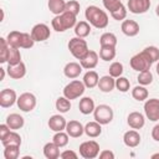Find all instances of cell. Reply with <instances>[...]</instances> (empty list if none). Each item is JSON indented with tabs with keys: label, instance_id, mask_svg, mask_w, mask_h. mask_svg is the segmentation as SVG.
I'll return each instance as SVG.
<instances>
[{
	"label": "cell",
	"instance_id": "obj_1",
	"mask_svg": "<svg viewBox=\"0 0 159 159\" xmlns=\"http://www.w3.org/2000/svg\"><path fill=\"white\" fill-rule=\"evenodd\" d=\"M86 20L96 29H104L108 25V15L98 6L91 5L84 11Z\"/></svg>",
	"mask_w": 159,
	"mask_h": 159
},
{
	"label": "cell",
	"instance_id": "obj_2",
	"mask_svg": "<svg viewBox=\"0 0 159 159\" xmlns=\"http://www.w3.org/2000/svg\"><path fill=\"white\" fill-rule=\"evenodd\" d=\"M76 24H77L76 15H73L68 11H63L62 14L56 15L51 21V25H52L53 30L57 31V32H63V31H66L71 27H75Z\"/></svg>",
	"mask_w": 159,
	"mask_h": 159
},
{
	"label": "cell",
	"instance_id": "obj_3",
	"mask_svg": "<svg viewBox=\"0 0 159 159\" xmlns=\"http://www.w3.org/2000/svg\"><path fill=\"white\" fill-rule=\"evenodd\" d=\"M68 50L70 52L72 53V56L77 60H81L83 58L87 52L89 51L88 50V45L86 42V40H83L82 37H72L70 41H68Z\"/></svg>",
	"mask_w": 159,
	"mask_h": 159
},
{
	"label": "cell",
	"instance_id": "obj_4",
	"mask_svg": "<svg viewBox=\"0 0 159 159\" xmlns=\"http://www.w3.org/2000/svg\"><path fill=\"white\" fill-rule=\"evenodd\" d=\"M129 63H130V67H132L134 71L140 72V71H144V70H150V66H152L154 62L152 61V58L149 57V55L143 50L142 52L134 55V56L130 58Z\"/></svg>",
	"mask_w": 159,
	"mask_h": 159
},
{
	"label": "cell",
	"instance_id": "obj_5",
	"mask_svg": "<svg viewBox=\"0 0 159 159\" xmlns=\"http://www.w3.org/2000/svg\"><path fill=\"white\" fill-rule=\"evenodd\" d=\"M84 89H86V86H84L83 81L73 80V81H71L70 83H67L65 86V88H63V96L66 98H68L70 101L71 99H76V98L81 97L84 93Z\"/></svg>",
	"mask_w": 159,
	"mask_h": 159
},
{
	"label": "cell",
	"instance_id": "obj_6",
	"mask_svg": "<svg viewBox=\"0 0 159 159\" xmlns=\"http://www.w3.org/2000/svg\"><path fill=\"white\" fill-rule=\"evenodd\" d=\"M94 120H97L99 124H108L113 119V109L107 104H99L93 111Z\"/></svg>",
	"mask_w": 159,
	"mask_h": 159
},
{
	"label": "cell",
	"instance_id": "obj_7",
	"mask_svg": "<svg viewBox=\"0 0 159 159\" xmlns=\"http://www.w3.org/2000/svg\"><path fill=\"white\" fill-rule=\"evenodd\" d=\"M80 155L84 159H94L99 155V144L96 140H87L80 145Z\"/></svg>",
	"mask_w": 159,
	"mask_h": 159
},
{
	"label": "cell",
	"instance_id": "obj_8",
	"mask_svg": "<svg viewBox=\"0 0 159 159\" xmlns=\"http://www.w3.org/2000/svg\"><path fill=\"white\" fill-rule=\"evenodd\" d=\"M16 103L22 112H31L36 107V97L31 92H24L20 97H17Z\"/></svg>",
	"mask_w": 159,
	"mask_h": 159
},
{
	"label": "cell",
	"instance_id": "obj_9",
	"mask_svg": "<svg viewBox=\"0 0 159 159\" xmlns=\"http://www.w3.org/2000/svg\"><path fill=\"white\" fill-rule=\"evenodd\" d=\"M144 113L149 120L152 122L159 120V99L158 98L147 99L144 103Z\"/></svg>",
	"mask_w": 159,
	"mask_h": 159
},
{
	"label": "cell",
	"instance_id": "obj_10",
	"mask_svg": "<svg viewBox=\"0 0 159 159\" xmlns=\"http://www.w3.org/2000/svg\"><path fill=\"white\" fill-rule=\"evenodd\" d=\"M31 36L35 40V42H42L46 41L51 36L50 27L46 24H36L31 30Z\"/></svg>",
	"mask_w": 159,
	"mask_h": 159
},
{
	"label": "cell",
	"instance_id": "obj_11",
	"mask_svg": "<svg viewBox=\"0 0 159 159\" xmlns=\"http://www.w3.org/2000/svg\"><path fill=\"white\" fill-rule=\"evenodd\" d=\"M127 6L132 14H144L150 7V0H128Z\"/></svg>",
	"mask_w": 159,
	"mask_h": 159
},
{
	"label": "cell",
	"instance_id": "obj_12",
	"mask_svg": "<svg viewBox=\"0 0 159 159\" xmlns=\"http://www.w3.org/2000/svg\"><path fill=\"white\" fill-rule=\"evenodd\" d=\"M17 101L16 92L11 88H5L0 92V106L2 108H9L14 106V103Z\"/></svg>",
	"mask_w": 159,
	"mask_h": 159
},
{
	"label": "cell",
	"instance_id": "obj_13",
	"mask_svg": "<svg viewBox=\"0 0 159 159\" xmlns=\"http://www.w3.org/2000/svg\"><path fill=\"white\" fill-rule=\"evenodd\" d=\"M6 72L12 80H21L26 75V66L22 61L17 65H7Z\"/></svg>",
	"mask_w": 159,
	"mask_h": 159
},
{
	"label": "cell",
	"instance_id": "obj_14",
	"mask_svg": "<svg viewBox=\"0 0 159 159\" xmlns=\"http://www.w3.org/2000/svg\"><path fill=\"white\" fill-rule=\"evenodd\" d=\"M120 29H122V32L129 37L137 36L139 34V24L134 20H123Z\"/></svg>",
	"mask_w": 159,
	"mask_h": 159
},
{
	"label": "cell",
	"instance_id": "obj_15",
	"mask_svg": "<svg viewBox=\"0 0 159 159\" xmlns=\"http://www.w3.org/2000/svg\"><path fill=\"white\" fill-rule=\"evenodd\" d=\"M80 63H81V66H82L83 68H86V70H92V68H94V67L98 65V53H97L96 51L89 50V51L87 52V55H86L83 58L80 60Z\"/></svg>",
	"mask_w": 159,
	"mask_h": 159
},
{
	"label": "cell",
	"instance_id": "obj_16",
	"mask_svg": "<svg viewBox=\"0 0 159 159\" xmlns=\"http://www.w3.org/2000/svg\"><path fill=\"white\" fill-rule=\"evenodd\" d=\"M127 123H128V125L132 129H140V128L144 127L145 119H144V116L142 113H139V112H132V113L128 114Z\"/></svg>",
	"mask_w": 159,
	"mask_h": 159
},
{
	"label": "cell",
	"instance_id": "obj_17",
	"mask_svg": "<svg viewBox=\"0 0 159 159\" xmlns=\"http://www.w3.org/2000/svg\"><path fill=\"white\" fill-rule=\"evenodd\" d=\"M48 128L53 132H61L63 129H66V125H67V122L66 119L61 116V114H53L48 119Z\"/></svg>",
	"mask_w": 159,
	"mask_h": 159
},
{
	"label": "cell",
	"instance_id": "obj_18",
	"mask_svg": "<svg viewBox=\"0 0 159 159\" xmlns=\"http://www.w3.org/2000/svg\"><path fill=\"white\" fill-rule=\"evenodd\" d=\"M66 132L72 138H78L84 133V127L78 120H70L66 125Z\"/></svg>",
	"mask_w": 159,
	"mask_h": 159
},
{
	"label": "cell",
	"instance_id": "obj_19",
	"mask_svg": "<svg viewBox=\"0 0 159 159\" xmlns=\"http://www.w3.org/2000/svg\"><path fill=\"white\" fill-rule=\"evenodd\" d=\"M123 142L127 147L129 148H135L139 145L140 143V134L135 130V129H130L128 132L124 133L123 135Z\"/></svg>",
	"mask_w": 159,
	"mask_h": 159
},
{
	"label": "cell",
	"instance_id": "obj_20",
	"mask_svg": "<svg viewBox=\"0 0 159 159\" xmlns=\"http://www.w3.org/2000/svg\"><path fill=\"white\" fill-rule=\"evenodd\" d=\"M82 68H83V67H82L81 63H78V62H68V63L65 66V68H63V73H65V76H66L67 78L73 80V78H77V77L81 75Z\"/></svg>",
	"mask_w": 159,
	"mask_h": 159
},
{
	"label": "cell",
	"instance_id": "obj_21",
	"mask_svg": "<svg viewBox=\"0 0 159 159\" xmlns=\"http://www.w3.org/2000/svg\"><path fill=\"white\" fill-rule=\"evenodd\" d=\"M116 87V80L114 77H112L111 75H107V76H102L98 81V88L104 92V93H108V92H112L113 88Z\"/></svg>",
	"mask_w": 159,
	"mask_h": 159
},
{
	"label": "cell",
	"instance_id": "obj_22",
	"mask_svg": "<svg viewBox=\"0 0 159 159\" xmlns=\"http://www.w3.org/2000/svg\"><path fill=\"white\" fill-rule=\"evenodd\" d=\"M6 41L10 46L12 47H17V48H22V41H24V32L20 31H11L7 34L6 36Z\"/></svg>",
	"mask_w": 159,
	"mask_h": 159
},
{
	"label": "cell",
	"instance_id": "obj_23",
	"mask_svg": "<svg viewBox=\"0 0 159 159\" xmlns=\"http://www.w3.org/2000/svg\"><path fill=\"white\" fill-rule=\"evenodd\" d=\"M24 123H25L24 118L20 114H17V113H11V114H9L6 117V124L12 130H17V129L22 128L24 127Z\"/></svg>",
	"mask_w": 159,
	"mask_h": 159
},
{
	"label": "cell",
	"instance_id": "obj_24",
	"mask_svg": "<svg viewBox=\"0 0 159 159\" xmlns=\"http://www.w3.org/2000/svg\"><path fill=\"white\" fill-rule=\"evenodd\" d=\"M84 133H86L89 138H97V137L101 135V133H102V124H99L97 120L88 122V123L84 125Z\"/></svg>",
	"mask_w": 159,
	"mask_h": 159
},
{
	"label": "cell",
	"instance_id": "obj_25",
	"mask_svg": "<svg viewBox=\"0 0 159 159\" xmlns=\"http://www.w3.org/2000/svg\"><path fill=\"white\" fill-rule=\"evenodd\" d=\"M60 147L53 142H48L43 147V155L47 159H57L60 158Z\"/></svg>",
	"mask_w": 159,
	"mask_h": 159
},
{
	"label": "cell",
	"instance_id": "obj_26",
	"mask_svg": "<svg viewBox=\"0 0 159 159\" xmlns=\"http://www.w3.org/2000/svg\"><path fill=\"white\" fill-rule=\"evenodd\" d=\"M78 108H80V112L82 114H91L93 113L96 106H94V101L91 98V97H83L81 101H80V104H78Z\"/></svg>",
	"mask_w": 159,
	"mask_h": 159
},
{
	"label": "cell",
	"instance_id": "obj_27",
	"mask_svg": "<svg viewBox=\"0 0 159 159\" xmlns=\"http://www.w3.org/2000/svg\"><path fill=\"white\" fill-rule=\"evenodd\" d=\"M83 83L87 88H93L96 86H98V81H99V77H98V73L96 71H92V70H88L84 76H83Z\"/></svg>",
	"mask_w": 159,
	"mask_h": 159
},
{
	"label": "cell",
	"instance_id": "obj_28",
	"mask_svg": "<svg viewBox=\"0 0 159 159\" xmlns=\"http://www.w3.org/2000/svg\"><path fill=\"white\" fill-rule=\"evenodd\" d=\"M91 34V24L88 21H80L75 26V35L77 37H87Z\"/></svg>",
	"mask_w": 159,
	"mask_h": 159
},
{
	"label": "cell",
	"instance_id": "obj_29",
	"mask_svg": "<svg viewBox=\"0 0 159 159\" xmlns=\"http://www.w3.org/2000/svg\"><path fill=\"white\" fill-rule=\"evenodd\" d=\"M48 10L55 14V15H60L65 11L66 9V1L65 0H48L47 2Z\"/></svg>",
	"mask_w": 159,
	"mask_h": 159
},
{
	"label": "cell",
	"instance_id": "obj_30",
	"mask_svg": "<svg viewBox=\"0 0 159 159\" xmlns=\"http://www.w3.org/2000/svg\"><path fill=\"white\" fill-rule=\"evenodd\" d=\"M1 144L4 147L6 145H21V137L16 132H10L4 139H1Z\"/></svg>",
	"mask_w": 159,
	"mask_h": 159
},
{
	"label": "cell",
	"instance_id": "obj_31",
	"mask_svg": "<svg viewBox=\"0 0 159 159\" xmlns=\"http://www.w3.org/2000/svg\"><path fill=\"white\" fill-rule=\"evenodd\" d=\"M132 97H133L135 101L142 102V101H144V99L148 98V89L145 88V86H142V84L135 86V87L132 89Z\"/></svg>",
	"mask_w": 159,
	"mask_h": 159
},
{
	"label": "cell",
	"instance_id": "obj_32",
	"mask_svg": "<svg viewBox=\"0 0 159 159\" xmlns=\"http://www.w3.org/2000/svg\"><path fill=\"white\" fill-rule=\"evenodd\" d=\"M99 57L103 61H111L116 57V47L113 46H101Z\"/></svg>",
	"mask_w": 159,
	"mask_h": 159
},
{
	"label": "cell",
	"instance_id": "obj_33",
	"mask_svg": "<svg viewBox=\"0 0 159 159\" xmlns=\"http://www.w3.org/2000/svg\"><path fill=\"white\" fill-rule=\"evenodd\" d=\"M99 43H101V46H113V47H116L117 37L112 32H104L99 37Z\"/></svg>",
	"mask_w": 159,
	"mask_h": 159
},
{
	"label": "cell",
	"instance_id": "obj_34",
	"mask_svg": "<svg viewBox=\"0 0 159 159\" xmlns=\"http://www.w3.org/2000/svg\"><path fill=\"white\" fill-rule=\"evenodd\" d=\"M55 106H56V109L60 113H66L71 109V101L68 98H66L65 96H62V97H58L56 99Z\"/></svg>",
	"mask_w": 159,
	"mask_h": 159
},
{
	"label": "cell",
	"instance_id": "obj_35",
	"mask_svg": "<svg viewBox=\"0 0 159 159\" xmlns=\"http://www.w3.org/2000/svg\"><path fill=\"white\" fill-rule=\"evenodd\" d=\"M68 140H70V135L67 134V132L65 133L63 130L56 132V134H55L53 138H52V142H53L55 144H57L60 148L66 147V145L68 144Z\"/></svg>",
	"mask_w": 159,
	"mask_h": 159
},
{
	"label": "cell",
	"instance_id": "obj_36",
	"mask_svg": "<svg viewBox=\"0 0 159 159\" xmlns=\"http://www.w3.org/2000/svg\"><path fill=\"white\" fill-rule=\"evenodd\" d=\"M9 51H10V46L6 41V39L1 37L0 39V62L5 63L9 60Z\"/></svg>",
	"mask_w": 159,
	"mask_h": 159
},
{
	"label": "cell",
	"instance_id": "obj_37",
	"mask_svg": "<svg viewBox=\"0 0 159 159\" xmlns=\"http://www.w3.org/2000/svg\"><path fill=\"white\" fill-rule=\"evenodd\" d=\"M5 159H17L20 154V145H6L4 147Z\"/></svg>",
	"mask_w": 159,
	"mask_h": 159
},
{
	"label": "cell",
	"instance_id": "obj_38",
	"mask_svg": "<svg viewBox=\"0 0 159 159\" xmlns=\"http://www.w3.org/2000/svg\"><path fill=\"white\" fill-rule=\"evenodd\" d=\"M10 46V45H9ZM21 62V53L20 50L17 47H12L10 46V51H9V60H7V65H17Z\"/></svg>",
	"mask_w": 159,
	"mask_h": 159
},
{
	"label": "cell",
	"instance_id": "obj_39",
	"mask_svg": "<svg viewBox=\"0 0 159 159\" xmlns=\"http://www.w3.org/2000/svg\"><path fill=\"white\" fill-rule=\"evenodd\" d=\"M138 82L139 84L142 86H148L153 82V75L150 72V70H144V71H140L139 75H138Z\"/></svg>",
	"mask_w": 159,
	"mask_h": 159
},
{
	"label": "cell",
	"instance_id": "obj_40",
	"mask_svg": "<svg viewBox=\"0 0 159 159\" xmlns=\"http://www.w3.org/2000/svg\"><path fill=\"white\" fill-rule=\"evenodd\" d=\"M109 75L112 76V77H114V78H118V77H120L122 76V73H123V65L120 63V62H113L111 66H109Z\"/></svg>",
	"mask_w": 159,
	"mask_h": 159
},
{
	"label": "cell",
	"instance_id": "obj_41",
	"mask_svg": "<svg viewBox=\"0 0 159 159\" xmlns=\"http://www.w3.org/2000/svg\"><path fill=\"white\" fill-rule=\"evenodd\" d=\"M116 87H117V89L120 91V92H127V91H129L130 82H129L128 78L120 76V77L116 78Z\"/></svg>",
	"mask_w": 159,
	"mask_h": 159
},
{
	"label": "cell",
	"instance_id": "obj_42",
	"mask_svg": "<svg viewBox=\"0 0 159 159\" xmlns=\"http://www.w3.org/2000/svg\"><path fill=\"white\" fill-rule=\"evenodd\" d=\"M104 7L109 11V12H113L116 11L117 9H119L123 4H122V0H102Z\"/></svg>",
	"mask_w": 159,
	"mask_h": 159
},
{
	"label": "cell",
	"instance_id": "obj_43",
	"mask_svg": "<svg viewBox=\"0 0 159 159\" xmlns=\"http://www.w3.org/2000/svg\"><path fill=\"white\" fill-rule=\"evenodd\" d=\"M65 11H68V12H71V14H73V15L77 16L78 12H80V2L77 0H70V1H67L66 2Z\"/></svg>",
	"mask_w": 159,
	"mask_h": 159
},
{
	"label": "cell",
	"instance_id": "obj_44",
	"mask_svg": "<svg viewBox=\"0 0 159 159\" xmlns=\"http://www.w3.org/2000/svg\"><path fill=\"white\" fill-rule=\"evenodd\" d=\"M111 16H112L114 20H117V21L124 20V19L127 17V9H125V6L122 5L119 9H117V10L113 11V12H111Z\"/></svg>",
	"mask_w": 159,
	"mask_h": 159
},
{
	"label": "cell",
	"instance_id": "obj_45",
	"mask_svg": "<svg viewBox=\"0 0 159 159\" xmlns=\"http://www.w3.org/2000/svg\"><path fill=\"white\" fill-rule=\"evenodd\" d=\"M144 51L149 55V57L152 58L153 62H158L159 61V48L155 46H148L144 48Z\"/></svg>",
	"mask_w": 159,
	"mask_h": 159
},
{
	"label": "cell",
	"instance_id": "obj_46",
	"mask_svg": "<svg viewBox=\"0 0 159 159\" xmlns=\"http://www.w3.org/2000/svg\"><path fill=\"white\" fill-rule=\"evenodd\" d=\"M60 158H62V159H68V158L77 159L78 155H77V153L73 152V150H63V152L60 154Z\"/></svg>",
	"mask_w": 159,
	"mask_h": 159
},
{
	"label": "cell",
	"instance_id": "obj_47",
	"mask_svg": "<svg viewBox=\"0 0 159 159\" xmlns=\"http://www.w3.org/2000/svg\"><path fill=\"white\" fill-rule=\"evenodd\" d=\"M10 132H11V129H10V127H9L6 123L0 124V140H1V139H4V138H5Z\"/></svg>",
	"mask_w": 159,
	"mask_h": 159
},
{
	"label": "cell",
	"instance_id": "obj_48",
	"mask_svg": "<svg viewBox=\"0 0 159 159\" xmlns=\"http://www.w3.org/2000/svg\"><path fill=\"white\" fill-rule=\"evenodd\" d=\"M98 157L101 159H114V153L112 150H102Z\"/></svg>",
	"mask_w": 159,
	"mask_h": 159
},
{
	"label": "cell",
	"instance_id": "obj_49",
	"mask_svg": "<svg viewBox=\"0 0 159 159\" xmlns=\"http://www.w3.org/2000/svg\"><path fill=\"white\" fill-rule=\"evenodd\" d=\"M152 138L157 142H159V124L154 125V128L152 129Z\"/></svg>",
	"mask_w": 159,
	"mask_h": 159
},
{
	"label": "cell",
	"instance_id": "obj_50",
	"mask_svg": "<svg viewBox=\"0 0 159 159\" xmlns=\"http://www.w3.org/2000/svg\"><path fill=\"white\" fill-rule=\"evenodd\" d=\"M0 73H1V76H0V81H2L4 80V77H5V68H0Z\"/></svg>",
	"mask_w": 159,
	"mask_h": 159
},
{
	"label": "cell",
	"instance_id": "obj_51",
	"mask_svg": "<svg viewBox=\"0 0 159 159\" xmlns=\"http://www.w3.org/2000/svg\"><path fill=\"white\" fill-rule=\"evenodd\" d=\"M155 71H157V73H158V76H159V61H158V63H157V67H155Z\"/></svg>",
	"mask_w": 159,
	"mask_h": 159
},
{
	"label": "cell",
	"instance_id": "obj_52",
	"mask_svg": "<svg viewBox=\"0 0 159 159\" xmlns=\"http://www.w3.org/2000/svg\"><path fill=\"white\" fill-rule=\"evenodd\" d=\"M155 14L159 16V5H158V6H157V9H155Z\"/></svg>",
	"mask_w": 159,
	"mask_h": 159
},
{
	"label": "cell",
	"instance_id": "obj_53",
	"mask_svg": "<svg viewBox=\"0 0 159 159\" xmlns=\"http://www.w3.org/2000/svg\"><path fill=\"white\" fill-rule=\"evenodd\" d=\"M152 158H153V159H154V158H159V153H157V154H153V155H152Z\"/></svg>",
	"mask_w": 159,
	"mask_h": 159
}]
</instances>
